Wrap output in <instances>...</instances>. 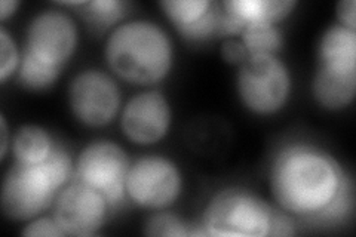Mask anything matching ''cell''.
I'll return each instance as SVG.
<instances>
[{"mask_svg": "<svg viewBox=\"0 0 356 237\" xmlns=\"http://www.w3.org/2000/svg\"><path fill=\"white\" fill-rule=\"evenodd\" d=\"M267 183L276 206L293 217L337 222L353 208L350 178L336 157L315 144L282 145L270 162Z\"/></svg>", "mask_w": 356, "mask_h": 237, "instance_id": "6da1fadb", "label": "cell"}, {"mask_svg": "<svg viewBox=\"0 0 356 237\" xmlns=\"http://www.w3.org/2000/svg\"><path fill=\"white\" fill-rule=\"evenodd\" d=\"M104 61L119 81L152 88L172 73L175 47L170 33L159 22L131 18L108 31Z\"/></svg>", "mask_w": 356, "mask_h": 237, "instance_id": "7a4b0ae2", "label": "cell"}, {"mask_svg": "<svg viewBox=\"0 0 356 237\" xmlns=\"http://www.w3.org/2000/svg\"><path fill=\"white\" fill-rule=\"evenodd\" d=\"M275 208L242 187L220 190L207 203L200 229L209 237H269Z\"/></svg>", "mask_w": 356, "mask_h": 237, "instance_id": "3957f363", "label": "cell"}, {"mask_svg": "<svg viewBox=\"0 0 356 237\" xmlns=\"http://www.w3.org/2000/svg\"><path fill=\"white\" fill-rule=\"evenodd\" d=\"M291 69L280 55H250L238 67L236 92L251 115L269 117L281 113L293 97Z\"/></svg>", "mask_w": 356, "mask_h": 237, "instance_id": "277c9868", "label": "cell"}, {"mask_svg": "<svg viewBox=\"0 0 356 237\" xmlns=\"http://www.w3.org/2000/svg\"><path fill=\"white\" fill-rule=\"evenodd\" d=\"M60 191L42 163L14 162L2 179L0 208L6 220L26 224L51 209Z\"/></svg>", "mask_w": 356, "mask_h": 237, "instance_id": "5b68a950", "label": "cell"}, {"mask_svg": "<svg viewBox=\"0 0 356 237\" xmlns=\"http://www.w3.org/2000/svg\"><path fill=\"white\" fill-rule=\"evenodd\" d=\"M127 199L137 208L165 211L174 206L184 191L181 167L162 154H146L131 162L125 183Z\"/></svg>", "mask_w": 356, "mask_h": 237, "instance_id": "8992f818", "label": "cell"}, {"mask_svg": "<svg viewBox=\"0 0 356 237\" xmlns=\"http://www.w3.org/2000/svg\"><path fill=\"white\" fill-rule=\"evenodd\" d=\"M67 104L74 120L82 126L102 129L119 119L124 99L113 74L99 69H85L70 81Z\"/></svg>", "mask_w": 356, "mask_h": 237, "instance_id": "52a82bcc", "label": "cell"}, {"mask_svg": "<svg viewBox=\"0 0 356 237\" xmlns=\"http://www.w3.org/2000/svg\"><path fill=\"white\" fill-rule=\"evenodd\" d=\"M131 161L118 142L98 138L88 142L74 161V179L98 190L111 208L127 199L125 183Z\"/></svg>", "mask_w": 356, "mask_h": 237, "instance_id": "ba28073f", "label": "cell"}, {"mask_svg": "<svg viewBox=\"0 0 356 237\" xmlns=\"http://www.w3.org/2000/svg\"><path fill=\"white\" fill-rule=\"evenodd\" d=\"M79 40L76 19L64 9L48 8L29 21L22 51L64 70L77 52Z\"/></svg>", "mask_w": 356, "mask_h": 237, "instance_id": "9c48e42d", "label": "cell"}, {"mask_svg": "<svg viewBox=\"0 0 356 237\" xmlns=\"http://www.w3.org/2000/svg\"><path fill=\"white\" fill-rule=\"evenodd\" d=\"M172 117L170 99L158 89L147 88L125 101L119 125L127 141L138 147H150L168 137Z\"/></svg>", "mask_w": 356, "mask_h": 237, "instance_id": "30bf717a", "label": "cell"}, {"mask_svg": "<svg viewBox=\"0 0 356 237\" xmlns=\"http://www.w3.org/2000/svg\"><path fill=\"white\" fill-rule=\"evenodd\" d=\"M51 209L65 237H91L106 225L111 206L98 190L74 179L60 191Z\"/></svg>", "mask_w": 356, "mask_h": 237, "instance_id": "8fae6325", "label": "cell"}, {"mask_svg": "<svg viewBox=\"0 0 356 237\" xmlns=\"http://www.w3.org/2000/svg\"><path fill=\"white\" fill-rule=\"evenodd\" d=\"M312 95L322 110L330 113L346 110L356 97V72H336L318 65L312 79Z\"/></svg>", "mask_w": 356, "mask_h": 237, "instance_id": "7c38bea8", "label": "cell"}, {"mask_svg": "<svg viewBox=\"0 0 356 237\" xmlns=\"http://www.w3.org/2000/svg\"><path fill=\"white\" fill-rule=\"evenodd\" d=\"M318 65L336 72H356V31L331 24L319 38Z\"/></svg>", "mask_w": 356, "mask_h": 237, "instance_id": "4fadbf2b", "label": "cell"}, {"mask_svg": "<svg viewBox=\"0 0 356 237\" xmlns=\"http://www.w3.org/2000/svg\"><path fill=\"white\" fill-rule=\"evenodd\" d=\"M57 144L47 128L36 123H26L18 126L13 133L10 154L14 157V162L39 165L48 159Z\"/></svg>", "mask_w": 356, "mask_h": 237, "instance_id": "5bb4252c", "label": "cell"}, {"mask_svg": "<svg viewBox=\"0 0 356 237\" xmlns=\"http://www.w3.org/2000/svg\"><path fill=\"white\" fill-rule=\"evenodd\" d=\"M221 8L243 22H270L277 24L286 19L297 8L296 0H226Z\"/></svg>", "mask_w": 356, "mask_h": 237, "instance_id": "9a60e30c", "label": "cell"}, {"mask_svg": "<svg viewBox=\"0 0 356 237\" xmlns=\"http://www.w3.org/2000/svg\"><path fill=\"white\" fill-rule=\"evenodd\" d=\"M63 69L44 63L35 55L22 51L21 64L17 72L18 83L31 92H43L51 89L61 77Z\"/></svg>", "mask_w": 356, "mask_h": 237, "instance_id": "2e32d148", "label": "cell"}, {"mask_svg": "<svg viewBox=\"0 0 356 237\" xmlns=\"http://www.w3.org/2000/svg\"><path fill=\"white\" fill-rule=\"evenodd\" d=\"M129 3L124 0H77L74 9L95 28H115L125 21Z\"/></svg>", "mask_w": 356, "mask_h": 237, "instance_id": "e0dca14e", "label": "cell"}, {"mask_svg": "<svg viewBox=\"0 0 356 237\" xmlns=\"http://www.w3.org/2000/svg\"><path fill=\"white\" fill-rule=\"evenodd\" d=\"M248 55H280L284 47V35L277 24L251 22L239 35Z\"/></svg>", "mask_w": 356, "mask_h": 237, "instance_id": "ac0fdd59", "label": "cell"}, {"mask_svg": "<svg viewBox=\"0 0 356 237\" xmlns=\"http://www.w3.org/2000/svg\"><path fill=\"white\" fill-rule=\"evenodd\" d=\"M159 6L178 31L205 17L214 8V3L211 0H162Z\"/></svg>", "mask_w": 356, "mask_h": 237, "instance_id": "d6986e66", "label": "cell"}, {"mask_svg": "<svg viewBox=\"0 0 356 237\" xmlns=\"http://www.w3.org/2000/svg\"><path fill=\"white\" fill-rule=\"evenodd\" d=\"M144 234L158 237H188L204 236L200 225H191L172 212L156 211L144 224Z\"/></svg>", "mask_w": 356, "mask_h": 237, "instance_id": "ffe728a7", "label": "cell"}, {"mask_svg": "<svg viewBox=\"0 0 356 237\" xmlns=\"http://www.w3.org/2000/svg\"><path fill=\"white\" fill-rule=\"evenodd\" d=\"M22 49L5 26L0 27V82L5 85L10 77L17 76L21 64Z\"/></svg>", "mask_w": 356, "mask_h": 237, "instance_id": "44dd1931", "label": "cell"}, {"mask_svg": "<svg viewBox=\"0 0 356 237\" xmlns=\"http://www.w3.org/2000/svg\"><path fill=\"white\" fill-rule=\"evenodd\" d=\"M218 19L220 8L214 5V8L211 9L205 17L196 21L192 26L178 30V33L188 42H207L209 39H213L214 36H218Z\"/></svg>", "mask_w": 356, "mask_h": 237, "instance_id": "7402d4cb", "label": "cell"}, {"mask_svg": "<svg viewBox=\"0 0 356 237\" xmlns=\"http://www.w3.org/2000/svg\"><path fill=\"white\" fill-rule=\"evenodd\" d=\"M22 236H30V237H65L64 231L55 221V218L51 217H38L24 224V227L21 230Z\"/></svg>", "mask_w": 356, "mask_h": 237, "instance_id": "603a6c76", "label": "cell"}, {"mask_svg": "<svg viewBox=\"0 0 356 237\" xmlns=\"http://www.w3.org/2000/svg\"><path fill=\"white\" fill-rule=\"evenodd\" d=\"M220 55L227 64L238 65V67L250 56L239 38L222 39L221 47H220Z\"/></svg>", "mask_w": 356, "mask_h": 237, "instance_id": "cb8c5ba5", "label": "cell"}, {"mask_svg": "<svg viewBox=\"0 0 356 237\" xmlns=\"http://www.w3.org/2000/svg\"><path fill=\"white\" fill-rule=\"evenodd\" d=\"M296 231V224L291 215L281 209H275L270 236H294Z\"/></svg>", "mask_w": 356, "mask_h": 237, "instance_id": "d4e9b609", "label": "cell"}, {"mask_svg": "<svg viewBox=\"0 0 356 237\" xmlns=\"http://www.w3.org/2000/svg\"><path fill=\"white\" fill-rule=\"evenodd\" d=\"M337 24L356 31V2L355 0H340L336 6Z\"/></svg>", "mask_w": 356, "mask_h": 237, "instance_id": "484cf974", "label": "cell"}, {"mask_svg": "<svg viewBox=\"0 0 356 237\" xmlns=\"http://www.w3.org/2000/svg\"><path fill=\"white\" fill-rule=\"evenodd\" d=\"M0 142H2L0 159L5 162L8 153L10 152V142H13V131H9V125L5 115H0Z\"/></svg>", "mask_w": 356, "mask_h": 237, "instance_id": "4316f807", "label": "cell"}, {"mask_svg": "<svg viewBox=\"0 0 356 237\" xmlns=\"http://www.w3.org/2000/svg\"><path fill=\"white\" fill-rule=\"evenodd\" d=\"M19 8L21 2H18V0H2L0 2V19L5 22L8 18L14 17Z\"/></svg>", "mask_w": 356, "mask_h": 237, "instance_id": "83f0119b", "label": "cell"}]
</instances>
